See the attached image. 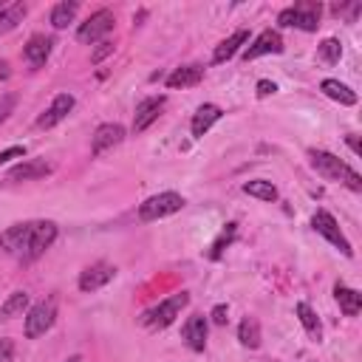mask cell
<instances>
[{"instance_id":"1","label":"cell","mask_w":362,"mask_h":362,"mask_svg":"<svg viewBox=\"0 0 362 362\" xmlns=\"http://www.w3.org/2000/svg\"><path fill=\"white\" fill-rule=\"evenodd\" d=\"M308 161L317 170V175H322L325 181H339V184H345L354 192L362 189L359 173L351 164H345L342 158H337L334 153H328V150H308Z\"/></svg>"},{"instance_id":"2","label":"cell","mask_w":362,"mask_h":362,"mask_svg":"<svg viewBox=\"0 0 362 362\" xmlns=\"http://www.w3.org/2000/svg\"><path fill=\"white\" fill-rule=\"evenodd\" d=\"M187 303H189V294H187V291L170 294L167 300H161V303H156L153 308H147V311L139 317V322H141L144 328H150V331H161V328H167V325L175 322V317L181 314V308H187Z\"/></svg>"},{"instance_id":"3","label":"cell","mask_w":362,"mask_h":362,"mask_svg":"<svg viewBox=\"0 0 362 362\" xmlns=\"http://www.w3.org/2000/svg\"><path fill=\"white\" fill-rule=\"evenodd\" d=\"M184 195L181 192H173V189H167V192H158V195H150L147 201H141L139 204V221H144V223H150V221H158V218H167V215H175V212H181L184 209Z\"/></svg>"},{"instance_id":"4","label":"cell","mask_w":362,"mask_h":362,"mask_svg":"<svg viewBox=\"0 0 362 362\" xmlns=\"http://www.w3.org/2000/svg\"><path fill=\"white\" fill-rule=\"evenodd\" d=\"M54 322H57V297H45V300L34 303V305L25 311V325H23V331H25L28 339H37V337L48 334V331L54 328Z\"/></svg>"},{"instance_id":"5","label":"cell","mask_w":362,"mask_h":362,"mask_svg":"<svg viewBox=\"0 0 362 362\" xmlns=\"http://www.w3.org/2000/svg\"><path fill=\"white\" fill-rule=\"evenodd\" d=\"M322 6L320 3H294L277 14V23L286 28H303V31H317L320 25Z\"/></svg>"},{"instance_id":"6","label":"cell","mask_w":362,"mask_h":362,"mask_svg":"<svg viewBox=\"0 0 362 362\" xmlns=\"http://www.w3.org/2000/svg\"><path fill=\"white\" fill-rule=\"evenodd\" d=\"M311 226H314V232H317V235H322V238H325L334 249H339L345 257H354V249H351L348 238L342 235V229H339L337 218H334L328 209H317V212L311 215Z\"/></svg>"},{"instance_id":"7","label":"cell","mask_w":362,"mask_h":362,"mask_svg":"<svg viewBox=\"0 0 362 362\" xmlns=\"http://www.w3.org/2000/svg\"><path fill=\"white\" fill-rule=\"evenodd\" d=\"M113 25H116L113 11H110V8H99V11H93L85 23H79V28H76V40L85 42V45H90V42H102V40L113 31Z\"/></svg>"},{"instance_id":"8","label":"cell","mask_w":362,"mask_h":362,"mask_svg":"<svg viewBox=\"0 0 362 362\" xmlns=\"http://www.w3.org/2000/svg\"><path fill=\"white\" fill-rule=\"evenodd\" d=\"M57 240V223L54 221H34L31 238L25 243V252L20 255L23 263H34L37 257L45 255V249H51V243Z\"/></svg>"},{"instance_id":"9","label":"cell","mask_w":362,"mask_h":362,"mask_svg":"<svg viewBox=\"0 0 362 362\" xmlns=\"http://www.w3.org/2000/svg\"><path fill=\"white\" fill-rule=\"evenodd\" d=\"M113 277H116V266H110V263H105V260H96V263H90L88 269L79 272L76 286H79V291L88 294V291H99V288H105Z\"/></svg>"},{"instance_id":"10","label":"cell","mask_w":362,"mask_h":362,"mask_svg":"<svg viewBox=\"0 0 362 362\" xmlns=\"http://www.w3.org/2000/svg\"><path fill=\"white\" fill-rule=\"evenodd\" d=\"M167 105V96L158 93V96H144L139 105H136V113H133V133H144L164 110Z\"/></svg>"},{"instance_id":"11","label":"cell","mask_w":362,"mask_h":362,"mask_svg":"<svg viewBox=\"0 0 362 362\" xmlns=\"http://www.w3.org/2000/svg\"><path fill=\"white\" fill-rule=\"evenodd\" d=\"M31 229H34V221H23V223H11L3 235H0V249L6 255H14L20 260V255L25 252V243L31 238Z\"/></svg>"},{"instance_id":"12","label":"cell","mask_w":362,"mask_h":362,"mask_svg":"<svg viewBox=\"0 0 362 362\" xmlns=\"http://www.w3.org/2000/svg\"><path fill=\"white\" fill-rule=\"evenodd\" d=\"M266 54H283V37H280V31H274V28L260 31V34L255 37V42L243 48V59H246V62H249V59H257V57H266Z\"/></svg>"},{"instance_id":"13","label":"cell","mask_w":362,"mask_h":362,"mask_svg":"<svg viewBox=\"0 0 362 362\" xmlns=\"http://www.w3.org/2000/svg\"><path fill=\"white\" fill-rule=\"evenodd\" d=\"M74 105H76V99H74L71 93H57V96L51 99V105L42 110V116L37 119V127H42V130L57 127L62 119H68V113L74 110Z\"/></svg>"},{"instance_id":"14","label":"cell","mask_w":362,"mask_h":362,"mask_svg":"<svg viewBox=\"0 0 362 362\" xmlns=\"http://www.w3.org/2000/svg\"><path fill=\"white\" fill-rule=\"evenodd\" d=\"M122 141H124V127H122L119 122H105V124H99V127L93 130L90 153H93V156H102L105 150H110V147H116V144H122Z\"/></svg>"},{"instance_id":"15","label":"cell","mask_w":362,"mask_h":362,"mask_svg":"<svg viewBox=\"0 0 362 362\" xmlns=\"http://www.w3.org/2000/svg\"><path fill=\"white\" fill-rule=\"evenodd\" d=\"M51 173V164L45 158H28V161H20L8 170L6 181H37V178H45Z\"/></svg>"},{"instance_id":"16","label":"cell","mask_w":362,"mask_h":362,"mask_svg":"<svg viewBox=\"0 0 362 362\" xmlns=\"http://www.w3.org/2000/svg\"><path fill=\"white\" fill-rule=\"evenodd\" d=\"M181 337H184V342H187V348H189V351L201 354V351L206 348V317L192 314V317L184 322Z\"/></svg>"},{"instance_id":"17","label":"cell","mask_w":362,"mask_h":362,"mask_svg":"<svg viewBox=\"0 0 362 362\" xmlns=\"http://www.w3.org/2000/svg\"><path fill=\"white\" fill-rule=\"evenodd\" d=\"M223 116V110L218 107V105H212V102H206V105H201L195 113H192V122H189V130H192V136L195 139H201L204 133H209V127L218 122Z\"/></svg>"},{"instance_id":"18","label":"cell","mask_w":362,"mask_h":362,"mask_svg":"<svg viewBox=\"0 0 362 362\" xmlns=\"http://www.w3.org/2000/svg\"><path fill=\"white\" fill-rule=\"evenodd\" d=\"M51 48H54V40H51V37L34 34V37L23 45V54H25V59H28L34 68H40V65H45V59L51 57Z\"/></svg>"},{"instance_id":"19","label":"cell","mask_w":362,"mask_h":362,"mask_svg":"<svg viewBox=\"0 0 362 362\" xmlns=\"http://www.w3.org/2000/svg\"><path fill=\"white\" fill-rule=\"evenodd\" d=\"M204 79V65H178V68H173L170 71V76H167V88H192V85H198Z\"/></svg>"},{"instance_id":"20","label":"cell","mask_w":362,"mask_h":362,"mask_svg":"<svg viewBox=\"0 0 362 362\" xmlns=\"http://www.w3.org/2000/svg\"><path fill=\"white\" fill-rule=\"evenodd\" d=\"M249 40V31L246 28H238L235 34H229L226 40H221L218 45H215V51H212V62H226V59H232L238 51H240V45Z\"/></svg>"},{"instance_id":"21","label":"cell","mask_w":362,"mask_h":362,"mask_svg":"<svg viewBox=\"0 0 362 362\" xmlns=\"http://www.w3.org/2000/svg\"><path fill=\"white\" fill-rule=\"evenodd\" d=\"M334 300L339 303V308H342L345 317H356V314L362 311V294H359L356 288H351V286L337 283V286H334Z\"/></svg>"},{"instance_id":"22","label":"cell","mask_w":362,"mask_h":362,"mask_svg":"<svg viewBox=\"0 0 362 362\" xmlns=\"http://www.w3.org/2000/svg\"><path fill=\"white\" fill-rule=\"evenodd\" d=\"M320 90L328 96V99H334V102H339V105H345V107H351V105H356V90H351L345 82H339V79H322L320 82Z\"/></svg>"},{"instance_id":"23","label":"cell","mask_w":362,"mask_h":362,"mask_svg":"<svg viewBox=\"0 0 362 362\" xmlns=\"http://www.w3.org/2000/svg\"><path fill=\"white\" fill-rule=\"evenodd\" d=\"M31 297H28V291L25 288H17V291H11L6 300H3V305H0V320H14V317H20L23 311H28L31 305Z\"/></svg>"},{"instance_id":"24","label":"cell","mask_w":362,"mask_h":362,"mask_svg":"<svg viewBox=\"0 0 362 362\" xmlns=\"http://www.w3.org/2000/svg\"><path fill=\"white\" fill-rule=\"evenodd\" d=\"M294 311H297V320L303 322V328H305V334L314 339V342H320L322 339V322H320V317H317V311L308 305V303H297L294 305Z\"/></svg>"},{"instance_id":"25","label":"cell","mask_w":362,"mask_h":362,"mask_svg":"<svg viewBox=\"0 0 362 362\" xmlns=\"http://www.w3.org/2000/svg\"><path fill=\"white\" fill-rule=\"evenodd\" d=\"M25 14H28V3H23V0L3 6V8H0V37L8 34L11 28H17V25L23 23Z\"/></svg>"},{"instance_id":"26","label":"cell","mask_w":362,"mask_h":362,"mask_svg":"<svg viewBox=\"0 0 362 362\" xmlns=\"http://www.w3.org/2000/svg\"><path fill=\"white\" fill-rule=\"evenodd\" d=\"M76 11H79V3L76 0H62V3H57L54 8H51V25L57 28V31H62V28H68L71 23H74V17H76Z\"/></svg>"},{"instance_id":"27","label":"cell","mask_w":362,"mask_h":362,"mask_svg":"<svg viewBox=\"0 0 362 362\" xmlns=\"http://www.w3.org/2000/svg\"><path fill=\"white\" fill-rule=\"evenodd\" d=\"M238 339L243 348H257L260 345V322L257 317H243L238 325Z\"/></svg>"},{"instance_id":"28","label":"cell","mask_w":362,"mask_h":362,"mask_svg":"<svg viewBox=\"0 0 362 362\" xmlns=\"http://www.w3.org/2000/svg\"><path fill=\"white\" fill-rule=\"evenodd\" d=\"M243 192L252 195V198H257V201H274V198H277V187H274L272 181H266V178L246 181V184H243Z\"/></svg>"},{"instance_id":"29","label":"cell","mask_w":362,"mask_h":362,"mask_svg":"<svg viewBox=\"0 0 362 362\" xmlns=\"http://www.w3.org/2000/svg\"><path fill=\"white\" fill-rule=\"evenodd\" d=\"M317 57H320L322 62H328V65H337L339 57H342V42H339L337 37H325V40L317 45Z\"/></svg>"},{"instance_id":"30","label":"cell","mask_w":362,"mask_h":362,"mask_svg":"<svg viewBox=\"0 0 362 362\" xmlns=\"http://www.w3.org/2000/svg\"><path fill=\"white\" fill-rule=\"evenodd\" d=\"M235 238V223H226V229L218 235V240L212 243V252H209V257L215 260V257H221V252H223V246H229V240Z\"/></svg>"},{"instance_id":"31","label":"cell","mask_w":362,"mask_h":362,"mask_svg":"<svg viewBox=\"0 0 362 362\" xmlns=\"http://www.w3.org/2000/svg\"><path fill=\"white\" fill-rule=\"evenodd\" d=\"M14 105H17V96L14 93H0V124L14 113Z\"/></svg>"},{"instance_id":"32","label":"cell","mask_w":362,"mask_h":362,"mask_svg":"<svg viewBox=\"0 0 362 362\" xmlns=\"http://www.w3.org/2000/svg\"><path fill=\"white\" fill-rule=\"evenodd\" d=\"M0 362H14V339L0 337Z\"/></svg>"},{"instance_id":"33","label":"cell","mask_w":362,"mask_h":362,"mask_svg":"<svg viewBox=\"0 0 362 362\" xmlns=\"http://www.w3.org/2000/svg\"><path fill=\"white\" fill-rule=\"evenodd\" d=\"M110 51H113V42H110V40H102V42H99V48L93 51L90 62H102V59H105V57H107Z\"/></svg>"},{"instance_id":"34","label":"cell","mask_w":362,"mask_h":362,"mask_svg":"<svg viewBox=\"0 0 362 362\" xmlns=\"http://www.w3.org/2000/svg\"><path fill=\"white\" fill-rule=\"evenodd\" d=\"M226 320H229V308H226L223 303H218V305L212 308V322H215V325H226Z\"/></svg>"},{"instance_id":"35","label":"cell","mask_w":362,"mask_h":362,"mask_svg":"<svg viewBox=\"0 0 362 362\" xmlns=\"http://www.w3.org/2000/svg\"><path fill=\"white\" fill-rule=\"evenodd\" d=\"M23 156H25V147L14 144V147H8V150L0 153V164H6V161H11V158H23Z\"/></svg>"},{"instance_id":"36","label":"cell","mask_w":362,"mask_h":362,"mask_svg":"<svg viewBox=\"0 0 362 362\" xmlns=\"http://www.w3.org/2000/svg\"><path fill=\"white\" fill-rule=\"evenodd\" d=\"M274 90H277V85H274L272 79H260V82H257V96H260V99H266V96H272Z\"/></svg>"},{"instance_id":"37","label":"cell","mask_w":362,"mask_h":362,"mask_svg":"<svg viewBox=\"0 0 362 362\" xmlns=\"http://www.w3.org/2000/svg\"><path fill=\"white\" fill-rule=\"evenodd\" d=\"M345 141H348V147H351V150H354L356 156L362 153V150H359V141H356V136H354V133H351V136H345Z\"/></svg>"},{"instance_id":"38","label":"cell","mask_w":362,"mask_h":362,"mask_svg":"<svg viewBox=\"0 0 362 362\" xmlns=\"http://www.w3.org/2000/svg\"><path fill=\"white\" fill-rule=\"evenodd\" d=\"M65 362H85V359H82V356H79V354H74V356H68V359H65Z\"/></svg>"}]
</instances>
